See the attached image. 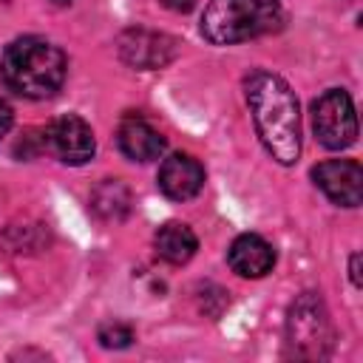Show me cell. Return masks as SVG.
I'll list each match as a JSON object with an SVG mask.
<instances>
[{
	"mask_svg": "<svg viewBox=\"0 0 363 363\" xmlns=\"http://www.w3.org/2000/svg\"><path fill=\"white\" fill-rule=\"evenodd\" d=\"M244 96L264 150L284 167L301 159V108L289 82L272 71H252L244 79Z\"/></svg>",
	"mask_w": 363,
	"mask_h": 363,
	"instance_id": "cell-1",
	"label": "cell"
},
{
	"mask_svg": "<svg viewBox=\"0 0 363 363\" xmlns=\"http://www.w3.org/2000/svg\"><path fill=\"white\" fill-rule=\"evenodd\" d=\"M68 60L60 45L43 37H20L0 54V79L26 99H48L65 82Z\"/></svg>",
	"mask_w": 363,
	"mask_h": 363,
	"instance_id": "cell-2",
	"label": "cell"
},
{
	"mask_svg": "<svg viewBox=\"0 0 363 363\" xmlns=\"http://www.w3.org/2000/svg\"><path fill=\"white\" fill-rule=\"evenodd\" d=\"M281 0H210L201 14V37L213 45H235L281 28Z\"/></svg>",
	"mask_w": 363,
	"mask_h": 363,
	"instance_id": "cell-3",
	"label": "cell"
},
{
	"mask_svg": "<svg viewBox=\"0 0 363 363\" xmlns=\"http://www.w3.org/2000/svg\"><path fill=\"white\" fill-rule=\"evenodd\" d=\"M286 354L298 360H323L335 346V326L318 292H301L286 312L284 326Z\"/></svg>",
	"mask_w": 363,
	"mask_h": 363,
	"instance_id": "cell-4",
	"label": "cell"
},
{
	"mask_svg": "<svg viewBox=\"0 0 363 363\" xmlns=\"http://www.w3.org/2000/svg\"><path fill=\"white\" fill-rule=\"evenodd\" d=\"M312 130L315 139L329 150H343L357 139V113L346 91L329 88L312 102Z\"/></svg>",
	"mask_w": 363,
	"mask_h": 363,
	"instance_id": "cell-5",
	"label": "cell"
},
{
	"mask_svg": "<svg viewBox=\"0 0 363 363\" xmlns=\"http://www.w3.org/2000/svg\"><path fill=\"white\" fill-rule=\"evenodd\" d=\"M40 142H43V150L57 156L62 164H85L96 153L94 130L77 113H65V116H57L54 122H48L43 128Z\"/></svg>",
	"mask_w": 363,
	"mask_h": 363,
	"instance_id": "cell-6",
	"label": "cell"
},
{
	"mask_svg": "<svg viewBox=\"0 0 363 363\" xmlns=\"http://www.w3.org/2000/svg\"><path fill=\"white\" fill-rule=\"evenodd\" d=\"M116 51H119V60L125 65L139 68V71H156V68H164L167 62H173L176 40L170 34L136 26V28H125L119 34Z\"/></svg>",
	"mask_w": 363,
	"mask_h": 363,
	"instance_id": "cell-7",
	"label": "cell"
},
{
	"mask_svg": "<svg viewBox=\"0 0 363 363\" xmlns=\"http://www.w3.org/2000/svg\"><path fill=\"white\" fill-rule=\"evenodd\" d=\"M315 187L337 207H357L363 201V167L357 159H326L312 167Z\"/></svg>",
	"mask_w": 363,
	"mask_h": 363,
	"instance_id": "cell-8",
	"label": "cell"
},
{
	"mask_svg": "<svg viewBox=\"0 0 363 363\" xmlns=\"http://www.w3.org/2000/svg\"><path fill=\"white\" fill-rule=\"evenodd\" d=\"M159 190L170 201H190L204 187V167L190 153H170L159 164Z\"/></svg>",
	"mask_w": 363,
	"mask_h": 363,
	"instance_id": "cell-9",
	"label": "cell"
},
{
	"mask_svg": "<svg viewBox=\"0 0 363 363\" xmlns=\"http://www.w3.org/2000/svg\"><path fill=\"white\" fill-rule=\"evenodd\" d=\"M227 264L241 278H264L275 267V250L258 233H241L227 250Z\"/></svg>",
	"mask_w": 363,
	"mask_h": 363,
	"instance_id": "cell-10",
	"label": "cell"
},
{
	"mask_svg": "<svg viewBox=\"0 0 363 363\" xmlns=\"http://www.w3.org/2000/svg\"><path fill=\"white\" fill-rule=\"evenodd\" d=\"M116 142L130 162H153L164 150V136L142 116H125L116 130Z\"/></svg>",
	"mask_w": 363,
	"mask_h": 363,
	"instance_id": "cell-11",
	"label": "cell"
},
{
	"mask_svg": "<svg viewBox=\"0 0 363 363\" xmlns=\"http://www.w3.org/2000/svg\"><path fill=\"white\" fill-rule=\"evenodd\" d=\"M153 250H156V255L162 261H167L173 267H182V264H187L196 255L199 238L190 230V224H184V221H164L156 230V235H153Z\"/></svg>",
	"mask_w": 363,
	"mask_h": 363,
	"instance_id": "cell-12",
	"label": "cell"
},
{
	"mask_svg": "<svg viewBox=\"0 0 363 363\" xmlns=\"http://www.w3.org/2000/svg\"><path fill=\"white\" fill-rule=\"evenodd\" d=\"M91 210L102 221H122L130 213V190L119 179H102L91 190Z\"/></svg>",
	"mask_w": 363,
	"mask_h": 363,
	"instance_id": "cell-13",
	"label": "cell"
},
{
	"mask_svg": "<svg viewBox=\"0 0 363 363\" xmlns=\"http://www.w3.org/2000/svg\"><path fill=\"white\" fill-rule=\"evenodd\" d=\"M96 340H99L105 349H128V346L136 340V335H133V329H130L128 323L111 320V323H102V326H99Z\"/></svg>",
	"mask_w": 363,
	"mask_h": 363,
	"instance_id": "cell-14",
	"label": "cell"
},
{
	"mask_svg": "<svg viewBox=\"0 0 363 363\" xmlns=\"http://www.w3.org/2000/svg\"><path fill=\"white\" fill-rule=\"evenodd\" d=\"M11 125H14V111H11V105L0 96V139L11 130Z\"/></svg>",
	"mask_w": 363,
	"mask_h": 363,
	"instance_id": "cell-15",
	"label": "cell"
},
{
	"mask_svg": "<svg viewBox=\"0 0 363 363\" xmlns=\"http://www.w3.org/2000/svg\"><path fill=\"white\" fill-rule=\"evenodd\" d=\"M164 9H170V11H179V14H184V11H190L193 6H196V0H159Z\"/></svg>",
	"mask_w": 363,
	"mask_h": 363,
	"instance_id": "cell-16",
	"label": "cell"
},
{
	"mask_svg": "<svg viewBox=\"0 0 363 363\" xmlns=\"http://www.w3.org/2000/svg\"><path fill=\"white\" fill-rule=\"evenodd\" d=\"M349 278H352L354 286L363 284V281H360V252H352V258H349Z\"/></svg>",
	"mask_w": 363,
	"mask_h": 363,
	"instance_id": "cell-17",
	"label": "cell"
},
{
	"mask_svg": "<svg viewBox=\"0 0 363 363\" xmlns=\"http://www.w3.org/2000/svg\"><path fill=\"white\" fill-rule=\"evenodd\" d=\"M54 3H57V6H68L71 0H54Z\"/></svg>",
	"mask_w": 363,
	"mask_h": 363,
	"instance_id": "cell-18",
	"label": "cell"
}]
</instances>
